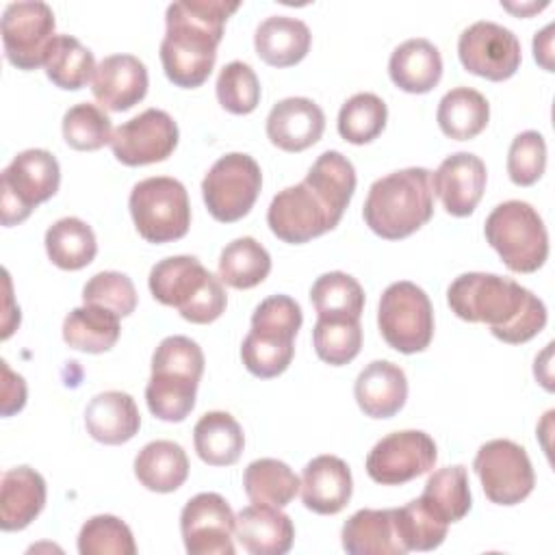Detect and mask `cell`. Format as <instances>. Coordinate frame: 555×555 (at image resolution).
Listing matches in <instances>:
<instances>
[{"label":"cell","instance_id":"1","mask_svg":"<svg viewBox=\"0 0 555 555\" xmlns=\"http://www.w3.org/2000/svg\"><path fill=\"white\" fill-rule=\"evenodd\" d=\"M451 312L468 323H486L494 338L520 345L546 325V306L512 278L470 271L457 275L447 288Z\"/></svg>","mask_w":555,"mask_h":555},{"label":"cell","instance_id":"2","mask_svg":"<svg viewBox=\"0 0 555 555\" xmlns=\"http://www.w3.org/2000/svg\"><path fill=\"white\" fill-rule=\"evenodd\" d=\"M236 9L238 2L225 0H182L167 7L160 63L176 87L195 89L208 80L225 20Z\"/></svg>","mask_w":555,"mask_h":555},{"label":"cell","instance_id":"3","mask_svg":"<svg viewBox=\"0 0 555 555\" xmlns=\"http://www.w3.org/2000/svg\"><path fill=\"white\" fill-rule=\"evenodd\" d=\"M434 215L431 171L405 167L377 178L364 199V223L386 241H399L423 228Z\"/></svg>","mask_w":555,"mask_h":555},{"label":"cell","instance_id":"4","mask_svg":"<svg viewBox=\"0 0 555 555\" xmlns=\"http://www.w3.org/2000/svg\"><path fill=\"white\" fill-rule=\"evenodd\" d=\"M204 373V351L189 336H167L152 353V375L145 386L150 412L167 423L184 421L195 408Z\"/></svg>","mask_w":555,"mask_h":555},{"label":"cell","instance_id":"5","mask_svg":"<svg viewBox=\"0 0 555 555\" xmlns=\"http://www.w3.org/2000/svg\"><path fill=\"white\" fill-rule=\"evenodd\" d=\"M150 293L163 306H171L191 323L217 321L228 304L223 282L195 256H169L158 260L147 278Z\"/></svg>","mask_w":555,"mask_h":555},{"label":"cell","instance_id":"6","mask_svg":"<svg viewBox=\"0 0 555 555\" xmlns=\"http://www.w3.org/2000/svg\"><path fill=\"white\" fill-rule=\"evenodd\" d=\"M301 306L288 295H271L262 299L251 314V330L241 345L245 369L271 379L282 375L295 356V336L301 327Z\"/></svg>","mask_w":555,"mask_h":555},{"label":"cell","instance_id":"7","mask_svg":"<svg viewBox=\"0 0 555 555\" xmlns=\"http://www.w3.org/2000/svg\"><path fill=\"white\" fill-rule=\"evenodd\" d=\"M483 234L503 264L514 273H533L548 258V232L538 210L520 199H507L486 217Z\"/></svg>","mask_w":555,"mask_h":555},{"label":"cell","instance_id":"8","mask_svg":"<svg viewBox=\"0 0 555 555\" xmlns=\"http://www.w3.org/2000/svg\"><path fill=\"white\" fill-rule=\"evenodd\" d=\"M137 232L147 243L178 241L189 232L191 204L184 184L169 176L137 182L128 197Z\"/></svg>","mask_w":555,"mask_h":555},{"label":"cell","instance_id":"9","mask_svg":"<svg viewBox=\"0 0 555 555\" xmlns=\"http://www.w3.org/2000/svg\"><path fill=\"white\" fill-rule=\"evenodd\" d=\"M61 167L52 152L30 147L13 156L0 176L2 225L22 223L33 208L59 191Z\"/></svg>","mask_w":555,"mask_h":555},{"label":"cell","instance_id":"10","mask_svg":"<svg viewBox=\"0 0 555 555\" xmlns=\"http://www.w3.org/2000/svg\"><path fill=\"white\" fill-rule=\"evenodd\" d=\"M377 325L388 347L401 353L425 351L434 338V306L414 282H392L379 297Z\"/></svg>","mask_w":555,"mask_h":555},{"label":"cell","instance_id":"11","mask_svg":"<svg viewBox=\"0 0 555 555\" xmlns=\"http://www.w3.org/2000/svg\"><path fill=\"white\" fill-rule=\"evenodd\" d=\"M262 186L260 165L243 152H230L212 163L202 180V195L208 212L232 223L243 219L258 199Z\"/></svg>","mask_w":555,"mask_h":555},{"label":"cell","instance_id":"12","mask_svg":"<svg viewBox=\"0 0 555 555\" xmlns=\"http://www.w3.org/2000/svg\"><path fill=\"white\" fill-rule=\"evenodd\" d=\"M473 468L486 496L496 505H516L525 501L535 486V473L527 451L507 438L481 444Z\"/></svg>","mask_w":555,"mask_h":555},{"label":"cell","instance_id":"13","mask_svg":"<svg viewBox=\"0 0 555 555\" xmlns=\"http://www.w3.org/2000/svg\"><path fill=\"white\" fill-rule=\"evenodd\" d=\"M54 11L41 0L7 4L2 13V46L11 65L30 72L46 65L54 41Z\"/></svg>","mask_w":555,"mask_h":555},{"label":"cell","instance_id":"14","mask_svg":"<svg viewBox=\"0 0 555 555\" xmlns=\"http://www.w3.org/2000/svg\"><path fill=\"white\" fill-rule=\"evenodd\" d=\"M436 442L421 429L392 431L377 440L366 455V473L375 483L403 486L434 468Z\"/></svg>","mask_w":555,"mask_h":555},{"label":"cell","instance_id":"15","mask_svg":"<svg viewBox=\"0 0 555 555\" xmlns=\"http://www.w3.org/2000/svg\"><path fill=\"white\" fill-rule=\"evenodd\" d=\"M457 56L466 72L492 82L512 78L522 61L518 37L490 20H479L462 30Z\"/></svg>","mask_w":555,"mask_h":555},{"label":"cell","instance_id":"16","mask_svg":"<svg viewBox=\"0 0 555 555\" xmlns=\"http://www.w3.org/2000/svg\"><path fill=\"white\" fill-rule=\"evenodd\" d=\"M338 221L340 219L306 182L282 189L271 199L267 210V223L271 232L291 245L308 243L334 230Z\"/></svg>","mask_w":555,"mask_h":555},{"label":"cell","instance_id":"17","mask_svg":"<svg viewBox=\"0 0 555 555\" xmlns=\"http://www.w3.org/2000/svg\"><path fill=\"white\" fill-rule=\"evenodd\" d=\"M236 516L217 492H199L180 514V533L189 555H234Z\"/></svg>","mask_w":555,"mask_h":555},{"label":"cell","instance_id":"18","mask_svg":"<svg viewBox=\"0 0 555 555\" xmlns=\"http://www.w3.org/2000/svg\"><path fill=\"white\" fill-rule=\"evenodd\" d=\"M178 145V124L167 111L147 108L113 130V156L128 165H152L169 158Z\"/></svg>","mask_w":555,"mask_h":555},{"label":"cell","instance_id":"19","mask_svg":"<svg viewBox=\"0 0 555 555\" xmlns=\"http://www.w3.org/2000/svg\"><path fill=\"white\" fill-rule=\"evenodd\" d=\"M486 165L479 156L455 152L431 173V189L449 215L468 217L486 191Z\"/></svg>","mask_w":555,"mask_h":555},{"label":"cell","instance_id":"20","mask_svg":"<svg viewBox=\"0 0 555 555\" xmlns=\"http://www.w3.org/2000/svg\"><path fill=\"white\" fill-rule=\"evenodd\" d=\"M91 91L104 108L115 113L128 111L147 93V69L134 54L104 56L95 65Z\"/></svg>","mask_w":555,"mask_h":555},{"label":"cell","instance_id":"21","mask_svg":"<svg viewBox=\"0 0 555 555\" xmlns=\"http://www.w3.org/2000/svg\"><path fill=\"white\" fill-rule=\"evenodd\" d=\"M325 130V115L310 98H284L267 115V137L284 152H301L314 145Z\"/></svg>","mask_w":555,"mask_h":555},{"label":"cell","instance_id":"22","mask_svg":"<svg viewBox=\"0 0 555 555\" xmlns=\"http://www.w3.org/2000/svg\"><path fill=\"white\" fill-rule=\"evenodd\" d=\"M301 501L321 516L338 514L351 499L353 479L345 460L336 455H317L301 473Z\"/></svg>","mask_w":555,"mask_h":555},{"label":"cell","instance_id":"23","mask_svg":"<svg viewBox=\"0 0 555 555\" xmlns=\"http://www.w3.org/2000/svg\"><path fill=\"white\" fill-rule=\"evenodd\" d=\"M234 535L251 555H284L293 546L295 527L280 507L251 503L236 514Z\"/></svg>","mask_w":555,"mask_h":555},{"label":"cell","instance_id":"24","mask_svg":"<svg viewBox=\"0 0 555 555\" xmlns=\"http://www.w3.org/2000/svg\"><path fill=\"white\" fill-rule=\"evenodd\" d=\"M353 397L366 416L390 418L405 405L408 377L399 364L373 360L358 373Z\"/></svg>","mask_w":555,"mask_h":555},{"label":"cell","instance_id":"25","mask_svg":"<svg viewBox=\"0 0 555 555\" xmlns=\"http://www.w3.org/2000/svg\"><path fill=\"white\" fill-rule=\"evenodd\" d=\"M46 479L30 466H15L2 473L0 527L20 531L28 527L46 505Z\"/></svg>","mask_w":555,"mask_h":555},{"label":"cell","instance_id":"26","mask_svg":"<svg viewBox=\"0 0 555 555\" xmlns=\"http://www.w3.org/2000/svg\"><path fill=\"white\" fill-rule=\"evenodd\" d=\"M85 425L93 440L102 444H124L139 434L141 414L128 392L106 390L87 403Z\"/></svg>","mask_w":555,"mask_h":555},{"label":"cell","instance_id":"27","mask_svg":"<svg viewBox=\"0 0 555 555\" xmlns=\"http://www.w3.org/2000/svg\"><path fill=\"white\" fill-rule=\"evenodd\" d=\"M390 80L405 93H427L442 76V56L438 48L423 37L399 43L388 61Z\"/></svg>","mask_w":555,"mask_h":555},{"label":"cell","instance_id":"28","mask_svg":"<svg viewBox=\"0 0 555 555\" xmlns=\"http://www.w3.org/2000/svg\"><path fill=\"white\" fill-rule=\"evenodd\" d=\"M349 555H405L395 527V509H358L340 531Z\"/></svg>","mask_w":555,"mask_h":555},{"label":"cell","instance_id":"29","mask_svg":"<svg viewBox=\"0 0 555 555\" xmlns=\"http://www.w3.org/2000/svg\"><path fill=\"white\" fill-rule=\"evenodd\" d=\"M310 28L306 22L291 15H269L254 35L256 54L273 67H291L310 50Z\"/></svg>","mask_w":555,"mask_h":555},{"label":"cell","instance_id":"30","mask_svg":"<svg viewBox=\"0 0 555 555\" xmlns=\"http://www.w3.org/2000/svg\"><path fill=\"white\" fill-rule=\"evenodd\" d=\"M134 475L152 492H173L189 477V457L173 440H152L137 453Z\"/></svg>","mask_w":555,"mask_h":555},{"label":"cell","instance_id":"31","mask_svg":"<svg viewBox=\"0 0 555 555\" xmlns=\"http://www.w3.org/2000/svg\"><path fill=\"white\" fill-rule=\"evenodd\" d=\"M193 444L202 462L210 466L234 464L245 447V434L228 412H206L193 427Z\"/></svg>","mask_w":555,"mask_h":555},{"label":"cell","instance_id":"32","mask_svg":"<svg viewBox=\"0 0 555 555\" xmlns=\"http://www.w3.org/2000/svg\"><path fill=\"white\" fill-rule=\"evenodd\" d=\"M436 119L449 139H475L488 126L490 104L477 89L453 87L440 98Z\"/></svg>","mask_w":555,"mask_h":555},{"label":"cell","instance_id":"33","mask_svg":"<svg viewBox=\"0 0 555 555\" xmlns=\"http://www.w3.org/2000/svg\"><path fill=\"white\" fill-rule=\"evenodd\" d=\"M304 182L338 219H343V212L356 191V169L347 156L336 150L323 152L308 169Z\"/></svg>","mask_w":555,"mask_h":555},{"label":"cell","instance_id":"34","mask_svg":"<svg viewBox=\"0 0 555 555\" xmlns=\"http://www.w3.org/2000/svg\"><path fill=\"white\" fill-rule=\"evenodd\" d=\"M119 317L100 306L74 308L63 321V340L85 353H104L119 340Z\"/></svg>","mask_w":555,"mask_h":555},{"label":"cell","instance_id":"35","mask_svg":"<svg viewBox=\"0 0 555 555\" xmlns=\"http://www.w3.org/2000/svg\"><path fill=\"white\" fill-rule=\"evenodd\" d=\"M468 473L462 464L434 470L418 496L423 505L442 522L451 525L462 520L470 512Z\"/></svg>","mask_w":555,"mask_h":555},{"label":"cell","instance_id":"36","mask_svg":"<svg viewBox=\"0 0 555 555\" xmlns=\"http://www.w3.org/2000/svg\"><path fill=\"white\" fill-rule=\"evenodd\" d=\"M46 251L52 264L65 271H78L87 267L98 254V241L82 219L63 217L46 230Z\"/></svg>","mask_w":555,"mask_h":555},{"label":"cell","instance_id":"37","mask_svg":"<svg viewBox=\"0 0 555 555\" xmlns=\"http://www.w3.org/2000/svg\"><path fill=\"white\" fill-rule=\"evenodd\" d=\"M299 486L301 481L293 468L275 457L254 460L243 473V488L251 503L286 507L297 496Z\"/></svg>","mask_w":555,"mask_h":555},{"label":"cell","instance_id":"38","mask_svg":"<svg viewBox=\"0 0 555 555\" xmlns=\"http://www.w3.org/2000/svg\"><path fill=\"white\" fill-rule=\"evenodd\" d=\"M217 271L219 280L232 288H254L269 275L271 256L256 238L241 236L221 249Z\"/></svg>","mask_w":555,"mask_h":555},{"label":"cell","instance_id":"39","mask_svg":"<svg viewBox=\"0 0 555 555\" xmlns=\"http://www.w3.org/2000/svg\"><path fill=\"white\" fill-rule=\"evenodd\" d=\"M46 76L61 89L78 91L82 89L95 72V59L89 48H85L72 35H56L48 59H46Z\"/></svg>","mask_w":555,"mask_h":555},{"label":"cell","instance_id":"40","mask_svg":"<svg viewBox=\"0 0 555 555\" xmlns=\"http://www.w3.org/2000/svg\"><path fill=\"white\" fill-rule=\"evenodd\" d=\"M310 299L319 317H351L360 319L364 310V288L343 271H330L314 280Z\"/></svg>","mask_w":555,"mask_h":555},{"label":"cell","instance_id":"41","mask_svg":"<svg viewBox=\"0 0 555 555\" xmlns=\"http://www.w3.org/2000/svg\"><path fill=\"white\" fill-rule=\"evenodd\" d=\"M312 345L323 362L332 366L349 364L362 349L360 319L317 317L312 330Z\"/></svg>","mask_w":555,"mask_h":555},{"label":"cell","instance_id":"42","mask_svg":"<svg viewBox=\"0 0 555 555\" xmlns=\"http://www.w3.org/2000/svg\"><path fill=\"white\" fill-rule=\"evenodd\" d=\"M386 102L369 91L351 95L338 111V134L353 143L364 145L382 134L386 128Z\"/></svg>","mask_w":555,"mask_h":555},{"label":"cell","instance_id":"43","mask_svg":"<svg viewBox=\"0 0 555 555\" xmlns=\"http://www.w3.org/2000/svg\"><path fill=\"white\" fill-rule=\"evenodd\" d=\"M63 139L78 152L100 150L113 139L111 117L91 102L74 104L63 115Z\"/></svg>","mask_w":555,"mask_h":555},{"label":"cell","instance_id":"44","mask_svg":"<svg viewBox=\"0 0 555 555\" xmlns=\"http://www.w3.org/2000/svg\"><path fill=\"white\" fill-rule=\"evenodd\" d=\"M395 527L405 551H434L444 538L449 525L436 518L421 499L395 507Z\"/></svg>","mask_w":555,"mask_h":555},{"label":"cell","instance_id":"45","mask_svg":"<svg viewBox=\"0 0 555 555\" xmlns=\"http://www.w3.org/2000/svg\"><path fill=\"white\" fill-rule=\"evenodd\" d=\"M78 553L80 555H134L137 544L130 527L113 516L98 514L91 516L78 533Z\"/></svg>","mask_w":555,"mask_h":555},{"label":"cell","instance_id":"46","mask_svg":"<svg viewBox=\"0 0 555 555\" xmlns=\"http://www.w3.org/2000/svg\"><path fill=\"white\" fill-rule=\"evenodd\" d=\"M217 100L232 115H247L260 102V80L243 61H230L217 76Z\"/></svg>","mask_w":555,"mask_h":555},{"label":"cell","instance_id":"47","mask_svg":"<svg viewBox=\"0 0 555 555\" xmlns=\"http://www.w3.org/2000/svg\"><path fill=\"white\" fill-rule=\"evenodd\" d=\"M82 304L100 306L124 319L137 308V291L126 273L100 271L87 280L82 288Z\"/></svg>","mask_w":555,"mask_h":555},{"label":"cell","instance_id":"48","mask_svg":"<svg viewBox=\"0 0 555 555\" xmlns=\"http://www.w3.org/2000/svg\"><path fill=\"white\" fill-rule=\"evenodd\" d=\"M546 169V141L538 130H525L512 139L507 173L518 186L535 184Z\"/></svg>","mask_w":555,"mask_h":555},{"label":"cell","instance_id":"49","mask_svg":"<svg viewBox=\"0 0 555 555\" xmlns=\"http://www.w3.org/2000/svg\"><path fill=\"white\" fill-rule=\"evenodd\" d=\"M2 375H4V395H2V414L9 416L20 412L26 403V384L22 375H15L9 364L2 360Z\"/></svg>","mask_w":555,"mask_h":555},{"label":"cell","instance_id":"50","mask_svg":"<svg viewBox=\"0 0 555 555\" xmlns=\"http://www.w3.org/2000/svg\"><path fill=\"white\" fill-rule=\"evenodd\" d=\"M553 24H548V26H544L540 33H535V37H533V56H535V61L544 67V69H548V72H553V61H551V54H553Z\"/></svg>","mask_w":555,"mask_h":555}]
</instances>
